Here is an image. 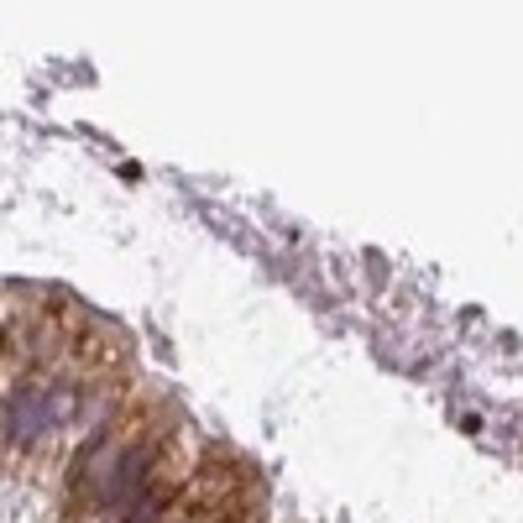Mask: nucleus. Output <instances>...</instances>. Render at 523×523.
I'll return each mask as SVG.
<instances>
[{"label": "nucleus", "instance_id": "1", "mask_svg": "<svg viewBox=\"0 0 523 523\" xmlns=\"http://www.w3.org/2000/svg\"><path fill=\"white\" fill-rule=\"evenodd\" d=\"M252 513H257L252 471L231 456H220V450H204L194 476L178 487V497L163 508L157 523H241Z\"/></svg>", "mask_w": 523, "mask_h": 523}]
</instances>
